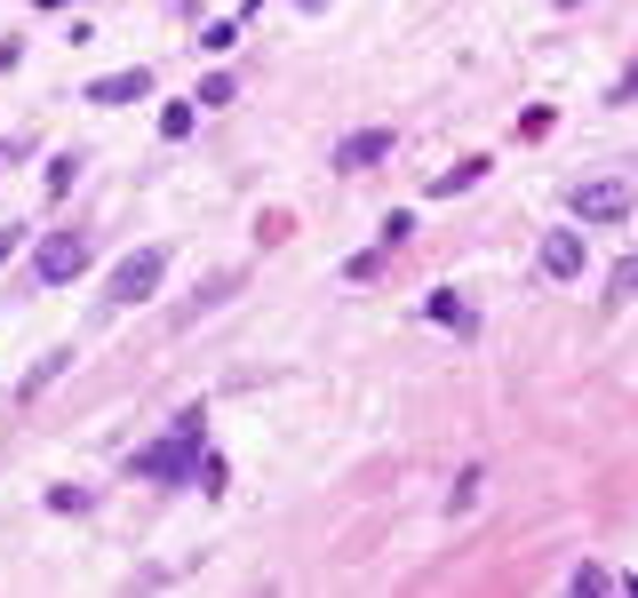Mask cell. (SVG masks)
I'll return each instance as SVG.
<instances>
[{
	"label": "cell",
	"instance_id": "30bf717a",
	"mask_svg": "<svg viewBox=\"0 0 638 598\" xmlns=\"http://www.w3.org/2000/svg\"><path fill=\"white\" fill-rule=\"evenodd\" d=\"M64 368H73V351H41V368L24 376V399H41V391H48V383H56Z\"/></svg>",
	"mask_w": 638,
	"mask_h": 598
},
{
	"label": "cell",
	"instance_id": "2e32d148",
	"mask_svg": "<svg viewBox=\"0 0 638 598\" xmlns=\"http://www.w3.org/2000/svg\"><path fill=\"white\" fill-rule=\"evenodd\" d=\"M199 48H208V56H224V48H240V24H231V17H224V24H208V32H199Z\"/></svg>",
	"mask_w": 638,
	"mask_h": 598
},
{
	"label": "cell",
	"instance_id": "4fadbf2b",
	"mask_svg": "<svg viewBox=\"0 0 638 598\" xmlns=\"http://www.w3.org/2000/svg\"><path fill=\"white\" fill-rule=\"evenodd\" d=\"M623 295H638V255H623L607 272V304H623Z\"/></svg>",
	"mask_w": 638,
	"mask_h": 598
},
{
	"label": "cell",
	"instance_id": "ba28073f",
	"mask_svg": "<svg viewBox=\"0 0 638 598\" xmlns=\"http://www.w3.org/2000/svg\"><path fill=\"white\" fill-rule=\"evenodd\" d=\"M423 319H440V327H447V336H479V312H472V304H463V295H455V287H431V304H423Z\"/></svg>",
	"mask_w": 638,
	"mask_h": 598
},
{
	"label": "cell",
	"instance_id": "5bb4252c",
	"mask_svg": "<svg viewBox=\"0 0 638 598\" xmlns=\"http://www.w3.org/2000/svg\"><path fill=\"white\" fill-rule=\"evenodd\" d=\"M80 184V152H56L48 160V192H73Z\"/></svg>",
	"mask_w": 638,
	"mask_h": 598
},
{
	"label": "cell",
	"instance_id": "277c9868",
	"mask_svg": "<svg viewBox=\"0 0 638 598\" xmlns=\"http://www.w3.org/2000/svg\"><path fill=\"white\" fill-rule=\"evenodd\" d=\"M575 224H623L630 216V184H615V176H598V184H575Z\"/></svg>",
	"mask_w": 638,
	"mask_h": 598
},
{
	"label": "cell",
	"instance_id": "8992f818",
	"mask_svg": "<svg viewBox=\"0 0 638 598\" xmlns=\"http://www.w3.org/2000/svg\"><path fill=\"white\" fill-rule=\"evenodd\" d=\"M144 96H152V73H144V64H128V73L88 80V105H144Z\"/></svg>",
	"mask_w": 638,
	"mask_h": 598
},
{
	"label": "cell",
	"instance_id": "3957f363",
	"mask_svg": "<svg viewBox=\"0 0 638 598\" xmlns=\"http://www.w3.org/2000/svg\"><path fill=\"white\" fill-rule=\"evenodd\" d=\"M80 272H88V240H80V231H48L41 255H32V280L64 287V280H80Z\"/></svg>",
	"mask_w": 638,
	"mask_h": 598
},
{
	"label": "cell",
	"instance_id": "ffe728a7",
	"mask_svg": "<svg viewBox=\"0 0 638 598\" xmlns=\"http://www.w3.org/2000/svg\"><path fill=\"white\" fill-rule=\"evenodd\" d=\"M630 96H638V64H630V73H623L615 88H607V105H630Z\"/></svg>",
	"mask_w": 638,
	"mask_h": 598
},
{
	"label": "cell",
	"instance_id": "d6986e66",
	"mask_svg": "<svg viewBox=\"0 0 638 598\" xmlns=\"http://www.w3.org/2000/svg\"><path fill=\"white\" fill-rule=\"evenodd\" d=\"M48 511H88V487H48Z\"/></svg>",
	"mask_w": 638,
	"mask_h": 598
},
{
	"label": "cell",
	"instance_id": "e0dca14e",
	"mask_svg": "<svg viewBox=\"0 0 638 598\" xmlns=\"http://www.w3.org/2000/svg\"><path fill=\"white\" fill-rule=\"evenodd\" d=\"M192 112H199V105H167V112H160V137H167V144L192 137Z\"/></svg>",
	"mask_w": 638,
	"mask_h": 598
},
{
	"label": "cell",
	"instance_id": "7402d4cb",
	"mask_svg": "<svg viewBox=\"0 0 638 598\" xmlns=\"http://www.w3.org/2000/svg\"><path fill=\"white\" fill-rule=\"evenodd\" d=\"M304 9H320V0H304Z\"/></svg>",
	"mask_w": 638,
	"mask_h": 598
},
{
	"label": "cell",
	"instance_id": "9c48e42d",
	"mask_svg": "<svg viewBox=\"0 0 638 598\" xmlns=\"http://www.w3.org/2000/svg\"><path fill=\"white\" fill-rule=\"evenodd\" d=\"M487 176V160H455V168H440V176H431V199H447V192H472Z\"/></svg>",
	"mask_w": 638,
	"mask_h": 598
},
{
	"label": "cell",
	"instance_id": "ac0fdd59",
	"mask_svg": "<svg viewBox=\"0 0 638 598\" xmlns=\"http://www.w3.org/2000/svg\"><path fill=\"white\" fill-rule=\"evenodd\" d=\"M192 105H231V73H208V80H199V96H192Z\"/></svg>",
	"mask_w": 638,
	"mask_h": 598
},
{
	"label": "cell",
	"instance_id": "7c38bea8",
	"mask_svg": "<svg viewBox=\"0 0 638 598\" xmlns=\"http://www.w3.org/2000/svg\"><path fill=\"white\" fill-rule=\"evenodd\" d=\"M479 487H487V471H479V463H472V471H463V479L447 487V511H472V503H479Z\"/></svg>",
	"mask_w": 638,
	"mask_h": 598
},
{
	"label": "cell",
	"instance_id": "6da1fadb",
	"mask_svg": "<svg viewBox=\"0 0 638 598\" xmlns=\"http://www.w3.org/2000/svg\"><path fill=\"white\" fill-rule=\"evenodd\" d=\"M199 455H208V423H199V407H184L176 423H167V439H160V447H137V455H128V471H137V479L184 487V479L199 471Z\"/></svg>",
	"mask_w": 638,
	"mask_h": 598
},
{
	"label": "cell",
	"instance_id": "7a4b0ae2",
	"mask_svg": "<svg viewBox=\"0 0 638 598\" xmlns=\"http://www.w3.org/2000/svg\"><path fill=\"white\" fill-rule=\"evenodd\" d=\"M160 280H167V248H137V255H120V272H112V295H105V304L128 312V304H144V295H160Z\"/></svg>",
	"mask_w": 638,
	"mask_h": 598
},
{
	"label": "cell",
	"instance_id": "9a60e30c",
	"mask_svg": "<svg viewBox=\"0 0 638 598\" xmlns=\"http://www.w3.org/2000/svg\"><path fill=\"white\" fill-rule=\"evenodd\" d=\"M383 255H391V248H359V255L344 263V280H383Z\"/></svg>",
	"mask_w": 638,
	"mask_h": 598
},
{
	"label": "cell",
	"instance_id": "8fae6325",
	"mask_svg": "<svg viewBox=\"0 0 638 598\" xmlns=\"http://www.w3.org/2000/svg\"><path fill=\"white\" fill-rule=\"evenodd\" d=\"M575 590H638V583H623V575L598 567V558H583V567H575Z\"/></svg>",
	"mask_w": 638,
	"mask_h": 598
},
{
	"label": "cell",
	"instance_id": "44dd1931",
	"mask_svg": "<svg viewBox=\"0 0 638 598\" xmlns=\"http://www.w3.org/2000/svg\"><path fill=\"white\" fill-rule=\"evenodd\" d=\"M41 9H64V0H41Z\"/></svg>",
	"mask_w": 638,
	"mask_h": 598
},
{
	"label": "cell",
	"instance_id": "52a82bcc",
	"mask_svg": "<svg viewBox=\"0 0 638 598\" xmlns=\"http://www.w3.org/2000/svg\"><path fill=\"white\" fill-rule=\"evenodd\" d=\"M534 263H543L551 280H575L591 263V248H583V231H543V255H534Z\"/></svg>",
	"mask_w": 638,
	"mask_h": 598
},
{
	"label": "cell",
	"instance_id": "5b68a950",
	"mask_svg": "<svg viewBox=\"0 0 638 598\" xmlns=\"http://www.w3.org/2000/svg\"><path fill=\"white\" fill-rule=\"evenodd\" d=\"M391 160V128H352L344 144H335V168L344 176H359V168H383Z\"/></svg>",
	"mask_w": 638,
	"mask_h": 598
}]
</instances>
